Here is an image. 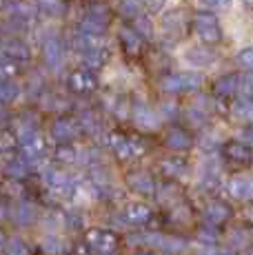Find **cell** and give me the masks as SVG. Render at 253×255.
<instances>
[{"instance_id": "6da1fadb", "label": "cell", "mask_w": 253, "mask_h": 255, "mask_svg": "<svg viewBox=\"0 0 253 255\" xmlns=\"http://www.w3.org/2000/svg\"><path fill=\"white\" fill-rule=\"evenodd\" d=\"M193 31H196L198 40L207 47L218 45L222 40L220 20H218V16L213 11H198L193 16Z\"/></svg>"}, {"instance_id": "7a4b0ae2", "label": "cell", "mask_w": 253, "mask_h": 255, "mask_svg": "<svg viewBox=\"0 0 253 255\" xmlns=\"http://www.w3.org/2000/svg\"><path fill=\"white\" fill-rule=\"evenodd\" d=\"M204 82V76L200 71H182V73H171L162 80V91L164 93H184V91H196L200 89Z\"/></svg>"}, {"instance_id": "3957f363", "label": "cell", "mask_w": 253, "mask_h": 255, "mask_svg": "<svg viewBox=\"0 0 253 255\" xmlns=\"http://www.w3.org/2000/svg\"><path fill=\"white\" fill-rule=\"evenodd\" d=\"M107 27H109V11L105 7H94L80 22V31H87V33H94V36H105Z\"/></svg>"}, {"instance_id": "277c9868", "label": "cell", "mask_w": 253, "mask_h": 255, "mask_svg": "<svg viewBox=\"0 0 253 255\" xmlns=\"http://www.w3.org/2000/svg\"><path fill=\"white\" fill-rule=\"evenodd\" d=\"M131 118H133V122L140 129H147V131H153L162 125V116L155 109H151L147 102H135L131 107Z\"/></svg>"}, {"instance_id": "5b68a950", "label": "cell", "mask_w": 253, "mask_h": 255, "mask_svg": "<svg viewBox=\"0 0 253 255\" xmlns=\"http://www.w3.org/2000/svg\"><path fill=\"white\" fill-rule=\"evenodd\" d=\"M184 62L191 65L193 69H202V67H211L216 62V53L211 51V47L207 45H196V47H189L187 51L182 53Z\"/></svg>"}, {"instance_id": "8992f818", "label": "cell", "mask_w": 253, "mask_h": 255, "mask_svg": "<svg viewBox=\"0 0 253 255\" xmlns=\"http://www.w3.org/2000/svg\"><path fill=\"white\" fill-rule=\"evenodd\" d=\"M109 144H111V149H114V153L123 160H131L144 151V146L140 144L138 140H129V138H125V135H111Z\"/></svg>"}, {"instance_id": "52a82bcc", "label": "cell", "mask_w": 253, "mask_h": 255, "mask_svg": "<svg viewBox=\"0 0 253 255\" xmlns=\"http://www.w3.org/2000/svg\"><path fill=\"white\" fill-rule=\"evenodd\" d=\"M87 242L98 253H109L116 249V235L111 231H105V229H91L87 233Z\"/></svg>"}, {"instance_id": "ba28073f", "label": "cell", "mask_w": 253, "mask_h": 255, "mask_svg": "<svg viewBox=\"0 0 253 255\" xmlns=\"http://www.w3.org/2000/svg\"><path fill=\"white\" fill-rule=\"evenodd\" d=\"M42 56H45V65L49 67L51 71L60 69L62 58H65L60 40H58V38H49V40H45V45H42Z\"/></svg>"}, {"instance_id": "9c48e42d", "label": "cell", "mask_w": 253, "mask_h": 255, "mask_svg": "<svg viewBox=\"0 0 253 255\" xmlns=\"http://www.w3.org/2000/svg\"><path fill=\"white\" fill-rule=\"evenodd\" d=\"M51 135L58 142H69L78 135V125L74 120H69V118H58L51 127Z\"/></svg>"}, {"instance_id": "30bf717a", "label": "cell", "mask_w": 253, "mask_h": 255, "mask_svg": "<svg viewBox=\"0 0 253 255\" xmlns=\"http://www.w3.org/2000/svg\"><path fill=\"white\" fill-rule=\"evenodd\" d=\"M229 193L238 200H249L253 198V180L251 178H245V175H236V178L229 180L227 184Z\"/></svg>"}, {"instance_id": "8fae6325", "label": "cell", "mask_w": 253, "mask_h": 255, "mask_svg": "<svg viewBox=\"0 0 253 255\" xmlns=\"http://www.w3.org/2000/svg\"><path fill=\"white\" fill-rule=\"evenodd\" d=\"M238 80H240L238 73H225L222 78H218L216 80V85H213V93H216L218 98L238 96Z\"/></svg>"}, {"instance_id": "7c38bea8", "label": "cell", "mask_w": 253, "mask_h": 255, "mask_svg": "<svg viewBox=\"0 0 253 255\" xmlns=\"http://www.w3.org/2000/svg\"><path fill=\"white\" fill-rule=\"evenodd\" d=\"M42 180H45V184L49 186L51 191H67L71 186L69 173H65V171H60V169H47L45 173H42Z\"/></svg>"}, {"instance_id": "4fadbf2b", "label": "cell", "mask_w": 253, "mask_h": 255, "mask_svg": "<svg viewBox=\"0 0 253 255\" xmlns=\"http://www.w3.org/2000/svg\"><path fill=\"white\" fill-rule=\"evenodd\" d=\"M225 153H227V158L236 160V162H251V160H253V149L249 144H245L242 140L227 142Z\"/></svg>"}, {"instance_id": "5bb4252c", "label": "cell", "mask_w": 253, "mask_h": 255, "mask_svg": "<svg viewBox=\"0 0 253 255\" xmlns=\"http://www.w3.org/2000/svg\"><path fill=\"white\" fill-rule=\"evenodd\" d=\"M96 80H94V73L89 69H78L69 76V87L74 89L76 93H85L89 89H94Z\"/></svg>"}, {"instance_id": "9a60e30c", "label": "cell", "mask_w": 253, "mask_h": 255, "mask_svg": "<svg viewBox=\"0 0 253 255\" xmlns=\"http://www.w3.org/2000/svg\"><path fill=\"white\" fill-rule=\"evenodd\" d=\"M118 38H120V45L125 47L126 53H140V49H142V38L135 33L133 27H123L118 31Z\"/></svg>"}, {"instance_id": "2e32d148", "label": "cell", "mask_w": 253, "mask_h": 255, "mask_svg": "<svg viewBox=\"0 0 253 255\" xmlns=\"http://www.w3.org/2000/svg\"><path fill=\"white\" fill-rule=\"evenodd\" d=\"M74 42H76V49L82 53V56H85V53H89V51H94V49L105 47V45H102V38L100 36H94V33H87V31H78L76 38H74Z\"/></svg>"}, {"instance_id": "e0dca14e", "label": "cell", "mask_w": 253, "mask_h": 255, "mask_svg": "<svg viewBox=\"0 0 253 255\" xmlns=\"http://www.w3.org/2000/svg\"><path fill=\"white\" fill-rule=\"evenodd\" d=\"M129 184L135 193H142V195H151L155 191V184L151 180V175L147 173H131L129 175Z\"/></svg>"}, {"instance_id": "ac0fdd59", "label": "cell", "mask_w": 253, "mask_h": 255, "mask_svg": "<svg viewBox=\"0 0 253 255\" xmlns=\"http://www.w3.org/2000/svg\"><path fill=\"white\" fill-rule=\"evenodd\" d=\"M125 215H126V220H129L131 224H144L149 218H151V211H149L147 204L133 202V204H129V207H126Z\"/></svg>"}, {"instance_id": "d6986e66", "label": "cell", "mask_w": 253, "mask_h": 255, "mask_svg": "<svg viewBox=\"0 0 253 255\" xmlns=\"http://www.w3.org/2000/svg\"><path fill=\"white\" fill-rule=\"evenodd\" d=\"M167 146L173 151H184L191 146V135L182 129H171L167 133Z\"/></svg>"}, {"instance_id": "ffe728a7", "label": "cell", "mask_w": 253, "mask_h": 255, "mask_svg": "<svg viewBox=\"0 0 253 255\" xmlns=\"http://www.w3.org/2000/svg\"><path fill=\"white\" fill-rule=\"evenodd\" d=\"M233 116L238 120H245L253 125V98H238L233 105Z\"/></svg>"}, {"instance_id": "44dd1931", "label": "cell", "mask_w": 253, "mask_h": 255, "mask_svg": "<svg viewBox=\"0 0 253 255\" xmlns=\"http://www.w3.org/2000/svg\"><path fill=\"white\" fill-rule=\"evenodd\" d=\"M2 51L11 62L13 60H27L29 58V49H27L25 42H20V40H9L7 45L2 47Z\"/></svg>"}, {"instance_id": "7402d4cb", "label": "cell", "mask_w": 253, "mask_h": 255, "mask_svg": "<svg viewBox=\"0 0 253 255\" xmlns=\"http://www.w3.org/2000/svg\"><path fill=\"white\" fill-rule=\"evenodd\" d=\"M38 11L45 13L47 18H60L65 13V2L62 0H38Z\"/></svg>"}, {"instance_id": "603a6c76", "label": "cell", "mask_w": 253, "mask_h": 255, "mask_svg": "<svg viewBox=\"0 0 253 255\" xmlns=\"http://www.w3.org/2000/svg\"><path fill=\"white\" fill-rule=\"evenodd\" d=\"M118 9L120 13L126 18H138L140 13H144V2L142 0H118Z\"/></svg>"}, {"instance_id": "cb8c5ba5", "label": "cell", "mask_w": 253, "mask_h": 255, "mask_svg": "<svg viewBox=\"0 0 253 255\" xmlns=\"http://www.w3.org/2000/svg\"><path fill=\"white\" fill-rule=\"evenodd\" d=\"M20 96V87L13 80H0V105H7V102H13Z\"/></svg>"}, {"instance_id": "d4e9b609", "label": "cell", "mask_w": 253, "mask_h": 255, "mask_svg": "<svg viewBox=\"0 0 253 255\" xmlns=\"http://www.w3.org/2000/svg\"><path fill=\"white\" fill-rule=\"evenodd\" d=\"M207 218L211 220L213 224L225 222V220L229 218V207H227V204H222V202H213V204H209V207H207Z\"/></svg>"}, {"instance_id": "484cf974", "label": "cell", "mask_w": 253, "mask_h": 255, "mask_svg": "<svg viewBox=\"0 0 253 255\" xmlns=\"http://www.w3.org/2000/svg\"><path fill=\"white\" fill-rule=\"evenodd\" d=\"M133 29H135V33H138L142 40H147V38L153 36V22L149 20L144 13H140L138 18H133Z\"/></svg>"}, {"instance_id": "4316f807", "label": "cell", "mask_w": 253, "mask_h": 255, "mask_svg": "<svg viewBox=\"0 0 253 255\" xmlns=\"http://www.w3.org/2000/svg\"><path fill=\"white\" fill-rule=\"evenodd\" d=\"M82 58H85V62H87V67H89V69H100V67L107 62V49L105 47L94 49V51L85 53Z\"/></svg>"}, {"instance_id": "83f0119b", "label": "cell", "mask_w": 253, "mask_h": 255, "mask_svg": "<svg viewBox=\"0 0 253 255\" xmlns=\"http://www.w3.org/2000/svg\"><path fill=\"white\" fill-rule=\"evenodd\" d=\"M42 251L49 255H58L65 251V242H62L58 235H47V238L42 240Z\"/></svg>"}, {"instance_id": "f1b7e54d", "label": "cell", "mask_w": 253, "mask_h": 255, "mask_svg": "<svg viewBox=\"0 0 253 255\" xmlns=\"http://www.w3.org/2000/svg\"><path fill=\"white\" fill-rule=\"evenodd\" d=\"M238 98H253V73L247 71L238 80Z\"/></svg>"}, {"instance_id": "f546056e", "label": "cell", "mask_w": 253, "mask_h": 255, "mask_svg": "<svg viewBox=\"0 0 253 255\" xmlns=\"http://www.w3.org/2000/svg\"><path fill=\"white\" fill-rule=\"evenodd\" d=\"M236 62L242 67L245 71H251L253 73V45L251 47H245L236 53Z\"/></svg>"}, {"instance_id": "4dcf8cb0", "label": "cell", "mask_w": 253, "mask_h": 255, "mask_svg": "<svg viewBox=\"0 0 253 255\" xmlns=\"http://www.w3.org/2000/svg\"><path fill=\"white\" fill-rule=\"evenodd\" d=\"M33 218H36V207L29 204V202H22L20 207H18V211H16L18 224H29V222H33Z\"/></svg>"}, {"instance_id": "1f68e13d", "label": "cell", "mask_w": 253, "mask_h": 255, "mask_svg": "<svg viewBox=\"0 0 253 255\" xmlns=\"http://www.w3.org/2000/svg\"><path fill=\"white\" fill-rule=\"evenodd\" d=\"M9 11L13 13L16 18H29L33 13V7L29 2H20V0H13V2H7Z\"/></svg>"}, {"instance_id": "d6a6232c", "label": "cell", "mask_w": 253, "mask_h": 255, "mask_svg": "<svg viewBox=\"0 0 253 255\" xmlns=\"http://www.w3.org/2000/svg\"><path fill=\"white\" fill-rule=\"evenodd\" d=\"M162 24H164V29L167 31H180V27H182V13L180 11H169V13H164V18H162Z\"/></svg>"}, {"instance_id": "836d02e7", "label": "cell", "mask_w": 253, "mask_h": 255, "mask_svg": "<svg viewBox=\"0 0 253 255\" xmlns=\"http://www.w3.org/2000/svg\"><path fill=\"white\" fill-rule=\"evenodd\" d=\"M4 251L7 255H29V247L20 238H9V242L4 244Z\"/></svg>"}, {"instance_id": "e575fe53", "label": "cell", "mask_w": 253, "mask_h": 255, "mask_svg": "<svg viewBox=\"0 0 253 255\" xmlns=\"http://www.w3.org/2000/svg\"><path fill=\"white\" fill-rule=\"evenodd\" d=\"M160 249L171 251V253H180V251H184V249H187V242H184V240H180V238H167V235H164Z\"/></svg>"}, {"instance_id": "d590c367", "label": "cell", "mask_w": 253, "mask_h": 255, "mask_svg": "<svg viewBox=\"0 0 253 255\" xmlns=\"http://www.w3.org/2000/svg\"><path fill=\"white\" fill-rule=\"evenodd\" d=\"M184 169H187V164H184L182 160H178V158H169V160H164L162 162V171H167L169 175H182Z\"/></svg>"}, {"instance_id": "8d00e7d4", "label": "cell", "mask_w": 253, "mask_h": 255, "mask_svg": "<svg viewBox=\"0 0 253 255\" xmlns=\"http://www.w3.org/2000/svg\"><path fill=\"white\" fill-rule=\"evenodd\" d=\"M7 173L11 175V178H22V175L27 173V164L22 162V160H13V162L7 166Z\"/></svg>"}, {"instance_id": "74e56055", "label": "cell", "mask_w": 253, "mask_h": 255, "mask_svg": "<svg viewBox=\"0 0 253 255\" xmlns=\"http://www.w3.org/2000/svg\"><path fill=\"white\" fill-rule=\"evenodd\" d=\"M78 158V151L71 149V146H60L58 149V160H62V162H74V160Z\"/></svg>"}, {"instance_id": "f35d334b", "label": "cell", "mask_w": 253, "mask_h": 255, "mask_svg": "<svg viewBox=\"0 0 253 255\" xmlns=\"http://www.w3.org/2000/svg\"><path fill=\"white\" fill-rule=\"evenodd\" d=\"M200 2L209 9H229L233 0H200Z\"/></svg>"}, {"instance_id": "ab89813d", "label": "cell", "mask_w": 253, "mask_h": 255, "mask_svg": "<svg viewBox=\"0 0 253 255\" xmlns=\"http://www.w3.org/2000/svg\"><path fill=\"white\" fill-rule=\"evenodd\" d=\"M229 240H231V247H245V244L249 242V235H247V233H240V231H233Z\"/></svg>"}, {"instance_id": "60d3db41", "label": "cell", "mask_w": 253, "mask_h": 255, "mask_svg": "<svg viewBox=\"0 0 253 255\" xmlns=\"http://www.w3.org/2000/svg\"><path fill=\"white\" fill-rule=\"evenodd\" d=\"M240 140L245 142V144L253 146V125H249V127H247V129H242V133H240Z\"/></svg>"}, {"instance_id": "b9f144b4", "label": "cell", "mask_w": 253, "mask_h": 255, "mask_svg": "<svg viewBox=\"0 0 253 255\" xmlns=\"http://www.w3.org/2000/svg\"><path fill=\"white\" fill-rule=\"evenodd\" d=\"M144 4H147L151 11H162L164 9V0H142Z\"/></svg>"}, {"instance_id": "7bdbcfd3", "label": "cell", "mask_w": 253, "mask_h": 255, "mask_svg": "<svg viewBox=\"0 0 253 255\" xmlns=\"http://www.w3.org/2000/svg\"><path fill=\"white\" fill-rule=\"evenodd\" d=\"M162 114H176V105H173V102H171V105H164L162 107ZM162 114H160V116H162Z\"/></svg>"}, {"instance_id": "ee69618b", "label": "cell", "mask_w": 253, "mask_h": 255, "mask_svg": "<svg viewBox=\"0 0 253 255\" xmlns=\"http://www.w3.org/2000/svg\"><path fill=\"white\" fill-rule=\"evenodd\" d=\"M4 244H7V240H4V235H2V233H0V249H2V247H4Z\"/></svg>"}, {"instance_id": "f6af8a7d", "label": "cell", "mask_w": 253, "mask_h": 255, "mask_svg": "<svg viewBox=\"0 0 253 255\" xmlns=\"http://www.w3.org/2000/svg\"><path fill=\"white\" fill-rule=\"evenodd\" d=\"M2 218H4V207L0 204V220H2Z\"/></svg>"}, {"instance_id": "bcb514c9", "label": "cell", "mask_w": 253, "mask_h": 255, "mask_svg": "<svg viewBox=\"0 0 253 255\" xmlns=\"http://www.w3.org/2000/svg\"><path fill=\"white\" fill-rule=\"evenodd\" d=\"M7 7V0H0V9H4Z\"/></svg>"}, {"instance_id": "7dc6e473", "label": "cell", "mask_w": 253, "mask_h": 255, "mask_svg": "<svg viewBox=\"0 0 253 255\" xmlns=\"http://www.w3.org/2000/svg\"><path fill=\"white\" fill-rule=\"evenodd\" d=\"M4 114V105H0V116H2Z\"/></svg>"}, {"instance_id": "c3c4849f", "label": "cell", "mask_w": 253, "mask_h": 255, "mask_svg": "<svg viewBox=\"0 0 253 255\" xmlns=\"http://www.w3.org/2000/svg\"><path fill=\"white\" fill-rule=\"evenodd\" d=\"M251 222H253V213H251Z\"/></svg>"}, {"instance_id": "681fc988", "label": "cell", "mask_w": 253, "mask_h": 255, "mask_svg": "<svg viewBox=\"0 0 253 255\" xmlns=\"http://www.w3.org/2000/svg\"><path fill=\"white\" fill-rule=\"evenodd\" d=\"M140 255H149V253H140Z\"/></svg>"}, {"instance_id": "f907efd6", "label": "cell", "mask_w": 253, "mask_h": 255, "mask_svg": "<svg viewBox=\"0 0 253 255\" xmlns=\"http://www.w3.org/2000/svg\"><path fill=\"white\" fill-rule=\"evenodd\" d=\"M251 255H253V251H251Z\"/></svg>"}]
</instances>
